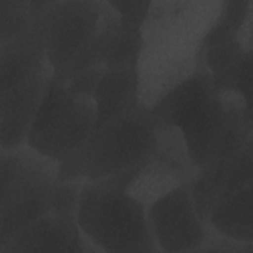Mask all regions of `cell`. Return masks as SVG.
<instances>
[{
	"instance_id": "obj_1",
	"label": "cell",
	"mask_w": 253,
	"mask_h": 253,
	"mask_svg": "<svg viewBox=\"0 0 253 253\" xmlns=\"http://www.w3.org/2000/svg\"><path fill=\"white\" fill-rule=\"evenodd\" d=\"M221 5L222 0L151 1L140 28L142 47L136 65L140 105L151 109L196 72Z\"/></svg>"
},
{
	"instance_id": "obj_2",
	"label": "cell",
	"mask_w": 253,
	"mask_h": 253,
	"mask_svg": "<svg viewBox=\"0 0 253 253\" xmlns=\"http://www.w3.org/2000/svg\"><path fill=\"white\" fill-rule=\"evenodd\" d=\"M156 127L150 109L139 104L95 128L80 147L59 161L57 181H102L136 167L152 151Z\"/></svg>"
},
{
	"instance_id": "obj_3",
	"label": "cell",
	"mask_w": 253,
	"mask_h": 253,
	"mask_svg": "<svg viewBox=\"0 0 253 253\" xmlns=\"http://www.w3.org/2000/svg\"><path fill=\"white\" fill-rule=\"evenodd\" d=\"M76 221L98 251L160 252L147 222L146 206L112 180L84 183Z\"/></svg>"
},
{
	"instance_id": "obj_4",
	"label": "cell",
	"mask_w": 253,
	"mask_h": 253,
	"mask_svg": "<svg viewBox=\"0 0 253 253\" xmlns=\"http://www.w3.org/2000/svg\"><path fill=\"white\" fill-rule=\"evenodd\" d=\"M58 162L29 145L1 149L0 248L49 212Z\"/></svg>"
},
{
	"instance_id": "obj_5",
	"label": "cell",
	"mask_w": 253,
	"mask_h": 253,
	"mask_svg": "<svg viewBox=\"0 0 253 253\" xmlns=\"http://www.w3.org/2000/svg\"><path fill=\"white\" fill-rule=\"evenodd\" d=\"M252 106L235 91H213L179 126L198 168L228 156L250 141Z\"/></svg>"
},
{
	"instance_id": "obj_6",
	"label": "cell",
	"mask_w": 253,
	"mask_h": 253,
	"mask_svg": "<svg viewBox=\"0 0 253 253\" xmlns=\"http://www.w3.org/2000/svg\"><path fill=\"white\" fill-rule=\"evenodd\" d=\"M96 124L93 97L71 93L60 78L52 75L26 144L59 162L84 143Z\"/></svg>"
},
{
	"instance_id": "obj_7",
	"label": "cell",
	"mask_w": 253,
	"mask_h": 253,
	"mask_svg": "<svg viewBox=\"0 0 253 253\" xmlns=\"http://www.w3.org/2000/svg\"><path fill=\"white\" fill-rule=\"evenodd\" d=\"M114 11L109 1H46L40 13L46 58L53 75L64 80L89 49Z\"/></svg>"
},
{
	"instance_id": "obj_8",
	"label": "cell",
	"mask_w": 253,
	"mask_h": 253,
	"mask_svg": "<svg viewBox=\"0 0 253 253\" xmlns=\"http://www.w3.org/2000/svg\"><path fill=\"white\" fill-rule=\"evenodd\" d=\"M180 129L157 126L155 144L149 155L126 172V192L148 206L167 193L189 184L198 171Z\"/></svg>"
},
{
	"instance_id": "obj_9",
	"label": "cell",
	"mask_w": 253,
	"mask_h": 253,
	"mask_svg": "<svg viewBox=\"0 0 253 253\" xmlns=\"http://www.w3.org/2000/svg\"><path fill=\"white\" fill-rule=\"evenodd\" d=\"M146 217L159 251L195 252L207 233V224L196 210L189 184L148 205Z\"/></svg>"
},
{
	"instance_id": "obj_10",
	"label": "cell",
	"mask_w": 253,
	"mask_h": 253,
	"mask_svg": "<svg viewBox=\"0 0 253 253\" xmlns=\"http://www.w3.org/2000/svg\"><path fill=\"white\" fill-rule=\"evenodd\" d=\"M253 141L236 152L198 169L189 183L196 210L206 223L211 210L253 182Z\"/></svg>"
},
{
	"instance_id": "obj_11",
	"label": "cell",
	"mask_w": 253,
	"mask_h": 253,
	"mask_svg": "<svg viewBox=\"0 0 253 253\" xmlns=\"http://www.w3.org/2000/svg\"><path fill=\"white\" fill-rule=\"evenodd\" d=\"M53 71L47 64L31 78L0 93L1 149L25 145Z\"/></svg>"
},
{
	"instance_id": "obj_12",
	"label": "cell",
	"mask_w": 253,
	"mask_h": 253,
	"mask_svg": "<svg viewBox=\"0 0 253 253\" xmlns=\"http://www.w3.org/2000/svg\"><path fill=\"white\" fill-rule=\"evenodd\" d=\"M141 47L140 29L124 22L114 10L89 49L74 64L66 79L94 65H102L105 68L136 66Z\"/></svg>"
},
{
	"instance_id": "obj_13",
	"label": "cell",
	"mask_w": 253,
	"mask_h": 253,
	"mask_svg": "<svg viewBox=\"0 0 253 253\" xmlns=\"http://www.w3.org/2000/svg\"><path fill=\"white\" fill-rule=\"evenodd\" d=\"M96 249L81 232L77 221L46 213L0 248V253L88 252ZM97 251V250H96Z\"/></svg>"
},
{
	"instance_id": "obj_14",
	"label": "cell",
	"mask_w": 253,
	"mask_h": 253,
	"mask_svg": "<svg viewBox=\"0 0 253 253\" xmlns=\"http://www.w3.org/2000/svg\"><path fill=\"white\" fill-rule=\"evenodd\" d=\"M41 11L28 31L0 43V93L31 78L48 64Z\"/></svg>"
},
{
	"instance_id": "obj_15",
	"label": "cell",
	"mask_w": 253,
	"mask_h": 253,
	"mask_svg": "<svg viewBox=\"0 0 253 253\" xmlns=\"http://www.w3.org/2000/svg\"><path fill=\"white\" fill-rule=\"evenodd\" d=\"M93 99L97 111L96 127L131 112L139 105V82L136 66L106 68Z\"/></svg>"
},
{
	"instance_id": "obj_16",
	"label": "cell",
	"mask_w": 253,
	"mask_h": 253,
	"mask_svg": "<svg viewBox=\"0 0 253 253\" xmlns=\"http://www.w3.org/2000/svg\"><path fill=\"white\" fill-rule=\"evenodd\" d=\"M214 91L204 61L196 72L166 93L150 112L157 126L178 127L187 115Z\"/></svg>"
},
{
	"instance_id": "obj_17",
	"label": "cell",
	"mask_w": 253,
	"mask_h": 253,
	"mask_svg": "<svg viewBox=\"0 0 253 253\" xmlns=\"http://www.w3.org/2000/svg\"><path fill=\"white\" fill-rule=\"evenodd\" d=\"M252 183L217 204L210 212L206 224L227 238L253 243Z\"/></svg>"
},
{
	"instance_id": "obj_18",
	"label": "cell",
	"mask_w": 253,
	"mask_h": 253,
	"mask_svg": "<svg viewBox=\"0 0 253 253\" xmlns=\"http://www.w3.org/2000/svg\"><path fill=\"white\" fill-rule=\"evenodd\" d=\"M46 1L0 0V43L28 31Z\"/></svg>"
},
{
	"instance_id": "obj_19",
	"label": "cell",
	"mask_w": 253,
	"mask_h": 253,
	"mask_svg": "<svg viewBox=\"0 0 253 253\" xmlns=\"http://www.w3.org/2000/svg\"><path fill=\"white\" fill-rule=\"evenodd\" d=\"M252 0L222 1L221 9L204 43L223 37L237 35L244 22L252 15Z\"/></svg>"
},
{
	"instance_id": "obj_20",
	"label": "cell",
	"mask_w": 253,
	"mask_h": 253,
	"mask_svg": "<svg viewBox=\"0 0 253 253\" xmlns=\"http://www.w3.org/2000/svg\"><path fill=\"white\" fill-rule=\"evenodd\" d=\"M84 183L82 181H57L50 196L49 212L76 220L80 193Z\"/></svg>"
},
{
	"instance_id": "obj_21",
	"label": "cell",
	"mask_w": 253,
	"mask_h": 253,
	"mask_svg": "<svg viewBox=\"0 0 253 253\" xmlns=\"http://www.w3.org/2000/svg\"><path fill=\"white\" fill-rule=\"evenodd\" d=\"M195 252H253V243L236 241L222 236L207 225V233Z\"/></svg>"
},
{
	"instance_id": "obj_22",
	"label": "cell",
	"mask_w": 253,
	"mask_h": 253,
	"mask_svg": "<svg viewBox=\"0 0 253 253\" xmlns=\"http://www.w3.org/2000/svg\"><path fill=\"white\" fill-rule=\"evenodd\" d=\"M105 69L102 65L90 66L78 71L63 82L71 93L93 97L97 84Z\"/></svg>"
},
{
	"instance_id": "obj_23",
	"label": "cell",
	"mask_w": 253,
	"mask_h": 253,
	"mask_svg": "<svg viewBox=\"0 0 253 253\" xmlns=\"http://www.w3.org/2000/svg\"><path fill=\"white\" fill-rule=\"evenodd\" d=\"M120 18L136 28H141L149 11L151 1H109Z\"/></svg>"
},
{
	"instance_id": "obj_24",
	"label": "cell",
	"mask_w": 253,
	"mask_h": 253,
	"mask_svg": "<svg viewBox=\"0 0 253 253\" xmlns=\"http://www.w3.org/2000/svg\"><path fill=\"white\" fill-rule=\"evenodd\" d=\"M252 51L242 60L234 84V91L240 94L248 105L252 106Z\"/></svg>"
}]
</instances>
